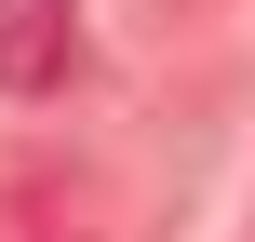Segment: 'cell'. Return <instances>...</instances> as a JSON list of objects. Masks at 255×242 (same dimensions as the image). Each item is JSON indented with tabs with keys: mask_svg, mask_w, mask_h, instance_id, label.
I'll return each mask as SVG.
<instances>
[{
	"mask_svg": "<svg viewBox=\"0 0 255 242\" xmlns=\"http://www.w3.org/2000/svg\"><path fill=\"white\" fill-rule=\"evenodd\" d=\"M54 81V0H0V94Z\"/></svg>",
	"mask_w": 255,
	"mask_h": 242,
	"instance_id": "cell-1",
	"label": "cell"
}]
</instances>
